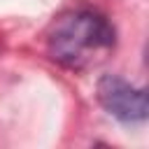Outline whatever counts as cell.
Segmentation results:
<instances>
[{"label": "cell", "mask_w": 149, "mask_h": 149, "mask_svg": "<svg viewBox=\"0 0 149 149\" xmlns=\"http://www.w3.org/2000/svg\"><path fill=\"white\" fill-rule=\"evenodd\" d=\"M116 42L114 26L95 9L77 7L58 14L47 30V54L63 68L86 70L100 63Z\"/></svg>", "instance_id": "cell-1"}, {"label": "cell", "mask_w": 149, "mask_h": 149, "mask_svg": "<svg viewBox=\"0 0 149 149\" xmlns=\"http://www.w3.org/2000/svg\"><path fill=\"white\" fill-rule=\"evenodd\" d=\"M95 98L107 114L123 123H142L149 114L147 91L133 86L119 74H105L98 79Z\"/></svg>", "instance_id": "cell-2"}]
</instances>
